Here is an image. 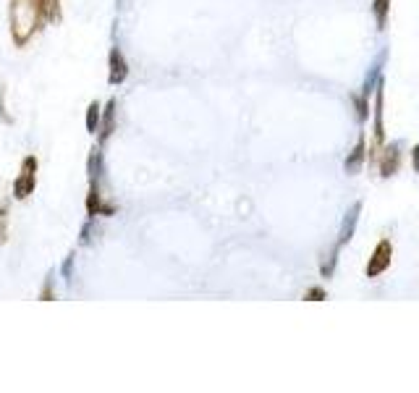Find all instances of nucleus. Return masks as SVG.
<instances>
[{"label": "nucleus", "mask_w": 419, "mask_h": 393, "mask_svg": "<svg viewBox=\"0 0 419 393\" xmlns=\"http://www.w3.org/2000/svg\"><path fill=\"white\" fill-rule=\"evenodd\" d=\"M45 24H48L45 0H11L9 26H11V40H13L16 48H24Z\"/></svg>", "instance_id": "f257e3e1"}, {"label": "nucleus", "mask_w": 419, "mask_h": 393, "mask_svg": "<svg viewBox=\"0 0 419 393\" xmlns=\"http://www.w3.org/2000/svg\"><path fill=\"white\" fill-rule=\"evenodd\" d=\"M37 171H40V162H37V157H35V155H26L24 160H21L18 176L13 179V199L24 202V199H29V196L35 194Z\"/></svg>", "instance_id": "f03ea898"}, {"label": "nucleus", "mask_w": 419, "mask_h": 393, "mask_svg": "<svg viewBox=\"0 0 419 393\" xmlns=\"http://www.w3.org/2000/svg\"><path fill=\"white\" fill-rule=\"evenodd\" d=\"M391 262H393V244H391V239H380L372 257H369L367 267H364V275L367 278H380L391 267Z\"/></svg>", "instance_id": "7ed1b4c3"}, {"label": "nucleus", "mask_w": 419, "mask_h": 393, "mask_svg": "<svg viewBox=\"0 0 419 393\" xmlns=\"http://www.w3.org/2000/svg\"><path fill=\"white\" fill-rule=\"evenodd\" d=\"M84 207H86V218H113V215L118 213V207L103 199L100 181H89V192H86Z\"/></svg>", "instance_id": "20e7f679"}, {"label": "nucleus", "mask_w": 419, "mask_h": 393, "mask_svg": "<svg viewBox=\"0 0 419 393\" xmlns=\"http://www.w3.org/2000/svg\"><path fill=\"white\" fill-rule=\"evenodd\" d=\"M131 74V66H128L126 55L121 50L118 45L111 48V55H108V84L111 87H121Z\"/></svg>", "instance_id": "39448f33"}, {"label": "nucleus", "mask_w": 419, "mask_h": 393, "mask_svg": "<svg viewBox=\"0 0 419 393\" xmlns=\"http://www.w3.org/2000/svg\"><path fill=\"white\" fill-rule=\"evenodd\" d=\"M377 168H380V176L383 179H391V176H396L398 173V168H401V147L396 145H385L380 153H377Z\"/></svg>", "instance_id": "423d86ee"}, {"label": "nucleus", "mask_w": 419, "mask_h": 393, "mask_svg": "<svg viewBox=\"0 0 419 393\" xmlns=\"http://www.w3.org/2000/svg\"><path fill=\"white\" fill-rule=\"evenodd\" d=\"M116 108H118L116 97H111V100L103 105V121H100V128H97V145L100 147H103L105 142L113 137V131H116Z\"/></svg>", "instance_id": "0eeeda50"}, {"label": "nucleus", "mask_w": 419, "mask_h": 393, "mask_svg": "<svg viewBox=\"0 0 419 393\" xmlns=\"http://www.w3.org/2000/svg\"><path fill=\"white\" fill-rule=\"evenodd\" d=\"M364 162H367V142H364V134H359L354 150H351L349 157H346V162H343V171L349 173V176H357V173L362 171V165H364Z\"/></svg>", "instance_id": "6e6552de"}, {"label": "nucleus", "mask_w": 419, "mask_h": 393, "mask_svg": "<svg viewBox=\"0 0 419 393\" xmlns=\"http://www.w3.org/2000/svg\"><path fill=\"white\" fill-rule=\"evenodd\" d=\"M359 213H362V202H354V205H351V210L346 213V218H343V226H341V233H338L335 247H346V244L354 239L357 223H359Z\"/></svg>", "instance_id": "1a4fd4ad"}, {"label": "nucleus", "mask_w": 419, "mask_h": 393, "mask_svg": "<svg viewBox=\"0 0 419 393\" xmlns=\"http://www.w3.org/2000/svg\"><path fill=\"white\" fill-rule=\"evenodd\" d=\"M103 176H105V155H103V147L94 145L89 150V157H86V179L103 181Z\"/></svg>", "instance_id": "9d476101"}, {"label": "nucleus", "mask_w": 419, "mask_h": 393, "mask_svg": "<svg viewBox=\"0 0 419 393\" xmlns=\"http://www.w3.org/2000/svg\"><path fill=\"white\" fill-rule=\"evenodd\" d=\"M100 121H103V105H100V103H89V108H86V116H84L86 131H89V134H97Z\"/></svg>", "instance_id": "9b49d317"}, {"label": "nucleus", "mask_w": 419, "mask_h": 393, "mask_svg": "<svg viewBox=\"0 0 419 393\" xmlns=\"http://www.w3.org/2000/svg\"><path fill=\"white\" fill-rule=\"evenodd\" d=\"M97 218H86L84 226H82V231H79V247H89V244H94L97 241V233H100V228H97Z\"/></svg>", "instance_id": "f8f14e48"}, {"label": "nucleus", "mask_w": 419, "mask_h": 393, "mask_svg": "<svg viewBox=\"0 0 419 393\" xmlns=\"http://www.w3.org/2000/svg\"><path fill=\"white\" fill-rule=\"evenodd\" d=\"M372 13H375L377 29L383 32L385 26H388V16H391V0H375L372 3Z\"/></svg>", "instance_id": "ddd939ff"}, {"label": "nucleus", "mask_w": 419, "mask_h": 393, "mask_svg": "<svg viewBox=\"0 0 419 393\" xmlns=\"http://www.w3.org/2000/svg\"><path fill=\"white\" fill-rule=\"evenodd\" d=\"M60 278H63L66 286L74 283V278H77V252H69V257L63 260V265H60Z\"/></svg>", "instance_id": "4468645a"}, {"label": "nucleus", "mask_w": 419, "mask_h": 393, "mask_svg": "<svg viewBox=\"0 0 419 393\" xmlns=\"http://www.w3.org/2000/svg\"><path fill=\"white\" fill-rule=\"evenodd\" d=\"M9 241V202L0 199V247Z\"/></svg>", "instance_id": "2eb2a0df"}, {"label": "nucleus", "mask_w": 419, "mask_h": 393, "mask_svg": "<svg viewBox=\"0 0 419 393\" xmlns=\"http://www.w3.org/2000/svg\"><path fill=\"white\" fill-rule=\"evenodd\" d=\"M45 11H48V24H58L60 18H63L60 0H45Z\"/></svg>", "instance_id": "dca6fc26"}, {"label": "nucleus", "mask_w": 419, "mask_h": 393, "mask_svg": "<svg viewBox=\"0 0 419 393\" xmlns=\"http://www.w3.org/2000/svg\"><path fill=\"white\" fill-rule=\"evenodd\" d=\"M40 301H55V275H48V281L43 283Z\"/></svg>", "instance_id": "f3484780"}, {"label": "nucleus", "mask_w": 419, "mask_h": 393, "mask_svg": "<svg viewBox=\"0 0 419 393\" xmlns=\"http://www.w3.org/2000/svg\"><path fill=\"white\" fill-rule=\"evenodd\" d=\"M325 297H328L325 289H320V286H312V289H307V294H304V299H309V301H323Z\"/></svg>", "instance_id": "a211bd4d"}, {"label": "nucleus", "mask_w": 419, "mask_h": 393, "mask_svg": "<svg viewBox=\"0 0 419 393\" xmlns=\"http://www.w3.org/2000/svg\"><path fill=\"white\" fill-rule=\"evenodd\" d=\"M3 97H6V84L0 87V118L6 121V123H13V116H11V113L3 108Z\"/></svg>", "instance_id": "6ab92c4d"}, {"label": "nucleus", "mask_w": 419, "mask_h": 393, "mask_svg": "<svg viewBox=\"0 0 419 393\" xmlns=\"http://www.w3.org/2000/svg\"><path fill=\"white\" fill-rule=\"evenodd\" d=\"M411 165H414V171L419 173V145L411 150Z\"/></svg>", "instance_id": "aec40b11"}]
</instances>
